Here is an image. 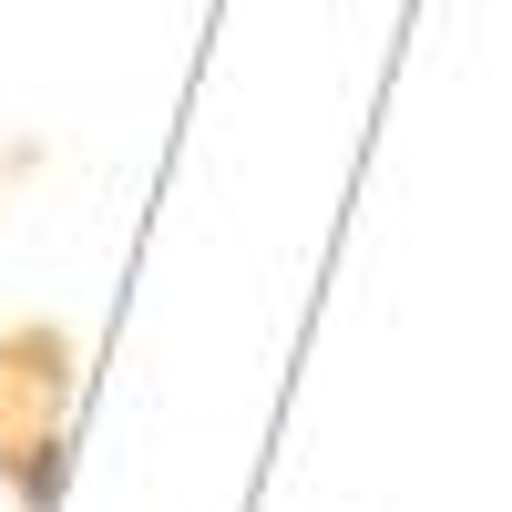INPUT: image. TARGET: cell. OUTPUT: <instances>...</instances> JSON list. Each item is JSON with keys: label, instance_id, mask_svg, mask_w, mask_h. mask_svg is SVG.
I'll return each mask as SVG.
<instances>
[{"label": "cell", "instance_id": "1", "mask_svg": "<svg viewBox=\"0 0 512 512\" xmlns=\"http://www.w3.org/2000/svg\"><path fill=\"white\" fill-rule=\"evenodd\" d=\"M62 328H11L0 338V472L31 512H52V482H62Z\"/></svg>", "mask_w": 512, "mask_h": 512}]
</instances>
